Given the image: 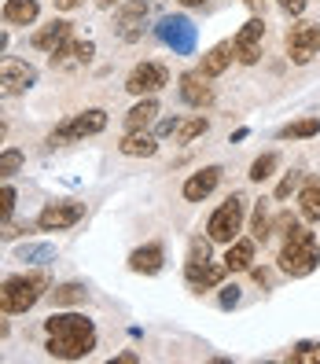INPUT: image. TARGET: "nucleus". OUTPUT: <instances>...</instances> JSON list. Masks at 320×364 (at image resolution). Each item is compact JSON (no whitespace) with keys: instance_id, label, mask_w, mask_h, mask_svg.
Listing matches in <instances>:
<instances>
[{"instance_id":"nucleus-31","label":"nucleus","mask_w":320,"mask_h":364,"mask_svg":"<svg viewBox=\"0 0 320 364\" xmlns=\"http://www.w3.org/2000/svg\"><path fill=\"white\" fill-rule=\"evenodd\" d=\"M250 232H254V240H269V232H272V218H269V206H265V199L254 206V221H250Z\"/></svg>"},{"instance_id":"nucleus-6","label":"nucleus","mask_w":320,"mask_h":364,"mask_svg":"<svg viewBox=\"0 0 320 364\" xmlns=\"http://www.w3.org/2000/svg\"><path fill=\"white\" fill-rule=\"evenodd\" d=\"M33 81H37V70L26 59H0V100L23 96Z\"/></svg>"},{"instance_id":"nucleus-14","label":"nucleus","mask_w":320,"mask_h":364,"mask_svg":"<svg viewBox=\"0 0 320 364\" xmlns=\"http://www.w3.org/2000/svg\"><path fill=\"white\" fill-rule=\"evenodd\" d=\"M162 262H166L162 243H147V247H137V250L129 254V269L140 272V276H155V272H162Z\"/></svg>"},{"instance_id":"nucleus-8","label":"nucleus","mask_w":320,"mask_h":364,"mask_svg":"<svg viewBox=\"0 0 320 364\" xmlns=\"http://www.w3.org/2000/svg\"><path fill=\"white\" fill-rule=\"evenodd\" d=\"M159 37L177 55H191V52H196V26H191L184 15H166L159 23Z\"/></svg>"},{"instance_id":"nucleus-21","label":"nucleus","mask_w":320,"mask_h":364,"mask_svg":"<svg viewBox=\"0 0 320 364\" xmlns=\"http://www.w3.org/2000/svg\"><path fill=\"white\" fill-rule=\"evenodd\" d=\"M37 0H8L4 4V23L8 26H30L37 23Z\"/></svg>"},{"instance_id":"nucleus-27","label":"nucleus","mask_w":320,"mask_h":364,"mask_svg":"<svg viewBox=\"0 0 320 364\" xmlns=\"http://www.w3.org/2000/svg\"><path fill=\"white\" fill-rule=\"evenodd\" d=\"M52 258H55V247L52 243H26V247H18V262L41 265V262H52Z\"/></svg>"},{"instance_id":"nucleus-20","label":"nucleus","mask_w":320,"mask_h":364,"mask_svg":"<svg viewBox=\"0 0 320 364\" xmlns=\"http://www.w3.org/2000/svg\"><path fill=\"white\" fill-rule=\"evenodd\" d=\"M298 210H302L306 221H320V177H306L298 188Z\"/></svg>"},{"instance_id":"nucleus-11","label":"nucleus","mask_w":320,"mask_h":364,"mask_svg":"<svg viewBox=\"0 0 320 364\" xmlns=\"http://www.w3.org/2000/svg\"><path fill=\"white\" fill-rule=\"evenodd\" d=\"M262 41H265V23L262 18H247V26L236 33V41H232V48H236V59L240 63H258L262 55Z\"/></svg>"},{"instance_id":"nucleus-46","label":"nucleus","mask_w":320,"mask_h":364,"mask_svg":"<svg viewBox=\"0 0 320 364\" xmlns=\"http://www.w3.org/2000/svg\"><path fill=\"white\" fill-rule=\"evenodd\" d=\"M4 48H8V37H4V33H0V52H4Z\"/></svg>"},{"instance_id":"nucleus-4","label":"nucleus","mask_w":320,"mask_h":364,"mask_svg":"<svg viewBox=\"0 0 320 364\" xmlns=\"http://www.w3.org/2000/svg\"><path fill=\"white\" fill-rule=\"evenodd\" d=\"M107 129V111H100V107H89V111H81L78 118L63 122L59 129L48 133V147H63V144H78L85 136H96Z\"/></svg>"},{"instance_id":"nucleus-13","label":"nucleus","mask_w":320,"mask_h":364,"mask_svg":"<svg viewBox=\"0 0 320 364\" xmlns=\"http://www.w3.org/2000/svg\"><path fill=\"white\" fill-rule=\"evenodd\" d=\"M218 184H221V166H206V169H199V173H191L184 181V199L188 203H203Z\"/></svg>"},{"instance_id":"nucleus-35","label":"nucleus","mask_w":320,"mask_h":364,"mask_svg":"<svg viewBox=\"0 0 320 364\" xmlns=\"http://www.w3.org/2000/svg\"><path fill=\"white\" fill-rule=\"evenodd\" d=\"M188 262H210V243H206V240H196V243H191Z\"/></svg>"},{"instance_id":"nucleus-34","label":"nucleus","mask_w":320,"mask_h":364,"mask_svg":"<svg viewBox=\"0 0 320 364\" xmlns=\"http://www.w3.org/2000/svg\"><path fill=\"white\" fill-rule=\"evenodd\" d=\"M298 188H302V173H287L280 184H276V199H291V191H298Z\"/></svg>"},{"instance_id":"nucleus-40","label":"nucleus","mask_w":320,"mask_h":364,"mask_svg":"<svg viewBox=\"0 0 320 364\" xmlns=\"http://www.w3.org/2000/svg\"><path fill=\"white\" fill-rule=\"evenodd\" d=\"M18 235H23V228H18V225H11V228H4V232H0V240H18Z\"/></svg>"},{"instance_id":"nucleus-29","label":"nucleus","mask_w":320,"mask_h":364,"mask_svg":"<svg viewBox=\"0 0 320 364\" xmlns=\"http://www.w3.org/2000/svg\"><path fill=\"white\" fill-rule=\"evenodd\" d=\"M276 166H280V155H276V151H265L262 159H254V166H250V181H254V184L269 181Z\"/></svg>"},{"instance_id":"nucleus-37","label":"nucleus","mask_w":320,"mask_h":364,"mask_svg":"<svg viewBox=\"0 0 320 364\" xmlns=\"http://www.w3.org/2000/svg\"><path fill=\"white\" fill-rule=\"evenodd\" d=\"M280 8H284L287 15H302V11H306V0H280Z\"/></svg>"},{"instance_id":"nucleus-15","label":"nucleus","mask_w":320,"mask_h":364,"mask_svg":"<svg viewBox=\"0 0 320 364\" xmlns=\"http://www.w3.org/2000/svg\"><path fill=\"white\" fill-rule=\"evenodd\" d=\"M225 265H213V262H188L184 276H188V284L196 287V291H206V287H218L225 280Z\"/></svg>"},{"instance_id":"nucleus-45","label":"nucleus","mask_w":320,"mask_h":364,"mask_svg":"<svg viewBox=\"0 0 320 364\" xmlns=\"http://www.w3.org/2000/svg\"><path fill=\"white\" fill-rule=\"evenodd\" d=\"M184 8H196V4H206V0H181Z\"/></svg>"},{"instance_id":"nucleus-26","label":"nucleus","mask_w":320,"mask_h":364,"mask_svg":"<svg viewBox=\"0 0 320 364\" xmlns=\"http://www.w3.org/2000/svg\"><path fill=\"white\" fill-rule=\"evenodd\" d=\"M85 298H89L85 284H63V287L52 291V302L55 306H78V302H85Z\"/></svg>"},{"instance_id":"nucleus-33","label":"nucleus","mask_w":320,"mask_h":364,"mask_svg":"<svg viewBox=\"0 0 320 364\" xmlns=\"http://www.w3.org/2000/svg\"><path fill=\"white\" fill-rule=\"evenodd\" d=\"M15 188H8V184H0V221H8L11 213H15Z\"/></svg>"},{"instance_id":"nucleus-30","label":"nucleus","mask_w":320,"mask_h":364,"mask_svg":"<svg viewBox=\"0 0 320 364\" xmlns=\"http://www.w3.org/2000/svg\"><path fill=\"white\" fill-rule=\"evenodd\" d=\"M206 129H210V122H206V118L199 114V118H188V122H181L174 136H177V144H191L196 136H203Z\"/></svg>"},{"instance_id":"nucleus-43","label":"nucleus","mask_w":320,"mask_h":364,"mask_svg":"<svg viewBox=\"0 0 320 364\" xmlns=\"http://www.w3.org/2000/svg\"><path fill=\"white\" fill-rule=\"evenodd\" d=\"M100 8H114V4H122V0H96Z\"/></svg>"},{"instance_id":"nucleus-22","label":"nucleus","mask_w":320,"mask_h":364,"mask_svg":"<svg viewBox=\"0 0 320 364\" xmlns=\"http://www.w3.org/2000/svg\"><path fill=\"white\" fill-rule=\"evenodd\" d=\"M254 262V240H232L228 254H225V269L228 272H243Z\"/></svg>"},{"instance_id":"nucleus-3","label":"nucleus","mask_w":320,"mask_h":364,"mask_svg":"<svg viewBox=\"0 0 320 364\" xmlns=\"http://www.w3.org/2000/svg\"><path fill=\"white\" fill-rule=\"evenodd\" d=\"M320 265V247H316V235L309 228H291L287 232V243L280 250V269L287 276H309Z\"/></svg>"},{"instance_id":"nucleus-17","label":"nucleus","mask_w":320,"mask_h":364,"mask_svg":"<svg viewBox=\"0 0 320 364\" xmlns=\"http://www.w3.org/2000/svg\"><path fill=\"white\" fill-rule=\"evenodd\" d=\"M118 151H122V155H129V159H151V155L159 151V136H151L147 129H133V133H125V136H122Z\"/></svg>"},{"instance_id":"nucleus-19","label":"nucleus","mask_w":320,"mask_h":364,"mask_svg":"<svg viewBox=\"0 0 320 364\" xmlns=\"http://www.w3.org/2000/svg\"><path fill=\"white\" fill-rule=\"evenodd\" d=\"M232 55H236L232 41H221V45H213V48L203 55L199 74H203V77H218V74H225V70H228V63H232Z\"/></svg>"},{"instance_id":"nucleus-5","label":"nucleus","mask_w":320,"mask_h":364,"mask_svg":"<svg viewBox=\"0 0 320 364\" xmlns=\"http://www.w3.org/2000/svg\"><path fill=\"white\" fill-rule=\"evenodd\" d=\"M243 196H240V191H236V196H228L218 210H213V218L206 221V232H210V240L213 243H232V240H236V235H240V228H243Z\"/></svg>"},{"instance_id":"nucleus-18","label":"nucleus","mask_w":320,"mask_h":364,"mask_svg":"<svg viewBox=\"0 0 320 364\" xmlns=\"http://www.w3.org/2000/svg\"><path fill=\"white\" fill-rule=\"evenodd\" d=\"M181 100L188 103V107H210L213 103V89L206 85V77L203 74H184L181 77Z\"/></svg>"},{"instance_id":"nucleus-39","label":"nucleus","mask_w":320,"mask_h":364,"mask_svg":"<svg viewBox=\"0 0 320 364\" xmlns=\"http://www.w3.org/2000/svg\"><path fill=\"white\" fill-rule=\"evenodd\" d=\"M81 4H85V0H55L59 11H74V8H81Z\"/></svg>"},{"instance_id":"nucleus-47","label":"nucleus","mask_w":320,"mask_h":364,"mask_svg":"<svg viewBox=\"0 0 320 364\" xmlns=\"http://www.w3.org/2000/svg\"><path fill=\"white\" fill-rule=\"evenodd\" d=\"M8 335V324H0V338H4Z\"/></svg>"},{"instance_id":"nucleus-44","label":"nucleus","mask_w":320,"mask_h":364,"mask_svg":"<svg viewBox=\"0 0 320 364\" xmlns=\"http://www.w3.org/2000/svg\"><path fill=\"white\" fill-rule=\"evenodd\" d=\"M4 136H8V122L0 118V144H4Z\"/></svg>"},{"instance_id":"nucleus-32","label":"nucleus","mask_w":320,"mask_h":364,"mask_svg":"<svg viewBox=\"0 0 320 364\" xmlns=\"http://www.w3.org/2000/svg\"><path fill=\"white\" fill-rule=\"evenodd\" d=\"M291 364H320V342H302V346H294Z\"/></svg>"},{"instance_id":"nucleus-38","label":"nucleus","mask_w":320,"mask_h":364,"mask_svg":"<svg viewBox=\"0 0 320 364\" xmlns=\"http://www.w3.org/2000/svg\"><path fill=\"white\" fill-rule=\"evenodd\" d=\"M177 125H181L177 118H166V122L159 125V133H155V136H174V133H177Z\"/></svg>"},{"instance_id":"nucleus-28","label":"nucleus","mask_w":320,"mask_h":364,"mask_svg":"<svg viewBox=\"0 0 320 364\" xmlns=\"http://www.w3.org/2000/svg\"><path fill=\"white\" fill-rule=\"evenodd\" d=\"M23 162H26V155L18 151V147H4V151H0V181L15 177L18 169H23Z\"/></svg>"},{"instance_id":"nucleus-42","label":"nucleus","mask_w":320,"mask_h":364,"mask_svg":"<svg viewBox=\"0 0 320 364\" xmlns=\"http://www.w3.org/2000/svg\"><path fill=\"white\" fill-rule=\"evenodd\" d=\"M118 364H137V353H118Z\"/></svg>"},{"instance_id":"nucleus-23","label":"nucleus","mask_w":320,"mask_h":364,"mask_svg":"<svg viewBox=\"0 0 320 364\" xmlns=\"http://www.w3.org/2000/svg\"><path fill=\"white\" fill-rule=\"evenodd\" d=\"M159 118V103H155V96H144L137 107H133V111L129 114H125V129H147V125H151Z\"/></svg>"},{"instance_id":"nucleus-16","label":"nucleus","mask_w":320,"mask_h":364,"mask_svg":"<svg viewBox=\"0 0 320 364\" xmlns=\"http://www.w3.org/2000/svg\"><path fill=\"white\" fill-rule=\"evenodd\" d=\"M92 52H96L92 41H74V37H70L59 52H52V67H59V70L78 67V63H89V59H92Z\"/></svg>"},{"instance_id":"nucleus-12","label":"nucleus","mask_w":320,"mask_h":364,"mask_svg":"<svg viewBox=\"0 0 320 364\" xmlns=\"http://www.w3.org/2000/svg\"><path fill=\"white\" fill-rule=\"evenodd\" d=\"M74 37V23H67V18H55V23H48V26H41L37 33H33V41L30 45L37 48V52H59L67 41Z\"/></svg>"},{"instance_id":"nucleus-2","label":"nucleus","mask_w":320,"mask_h":364,"mask_svg":"<svg viewBox=\"0 0 320 364\" xmlns=\"http://www.w3.org/2000/svg\"><path fill=\"white\" fill-rule=\"evenodd\" d=\"M48 291V276L45 272H30V276H11V280L0 284V309L18 316L30 313Z\"/></svg>"},{"instance_id":"nucleus-10","label":"nucleus","mask_w":320,"mask_h":364,"mask_svg":"<svg viewBox=\"0 0 320 364\" xmlns=\"http://www.w3.org/2000/svg\"><path fill=\"white\" fill-rule=\"evenodd\" d=\"M169 85V70L162 67V63H140V67L129 74V81H125V89H129L133 96H151L159 89H166Z\"/></svg>"},{"instance_id":"nucleus-25","label":"nucleus","mask_w":320,"mask_h":364,"mask_svg":"<svg viewBox=\"0 0 320 364\" xmlns=\"http://www.w3.org/2000/svg\"><path fill=\"white\" fill-rule=\"evenodd\" d=\"M316 133H320V118H298V122L280 129L284 140H306V136H316Z\"/></svg>"},{"instance_id":"nucleus-36","label":"nucleus","mask_w":320,"mask_h":364,"mask_svg":"<svg viewBox=\"0 0 320 364\" xmlns=\"http://www.w3.org/2000/svg\"><path fill=\"white\" fill-rule=\"evenodd\" d=\"M232 306H240V287H236V284L221 287V309H232Z\"/></svg>"},{"instance_id":"nucleus-24","label":"nucleus","mask_w":320,"mask_h":364,"mask_svg":"<svg viewBox=\"0 0 320 364\" xmlns=\"http://www.w3.org/2000/svg\"><path fill=\"white\" fill-rule=\"evenodd\" d=\"M147 8H151V4H147V0H133V4H125V8H122L118 23L125 26V30H122V37H125V41H137V37H140L137 23H140V18L147 15Z\"/></svg>"},{"instance_id":"nucleus-41","label":"nucleus","mask_w":320,"mask_h":364,"mask_svg":"<svg viewBox=\"0 0 320 364\" xmlns=\"http://www.w3.org/2000/svg\"><path fill=\"white\" fill-rule=\"evenodd\" d=\"M250 272H254V280H258V284H269V280H272L269 269H250Z\"/></svg>"},{"instance_id":"nucleus-7","label":"nucleus","mask_w":320,"mask_h":364,"mask_svg":"<svg viewBox=\"0 0 320 364\" xmlns=\"http://www.w3.org/2000/svg\"><path fill=\"white\" fill-rule=\"evenodd\" d=\"M316 52H320V26L316 23H298V26L287 30V55H291V63L306 67Z\"/></svg>"},{"instance_id":"nucleus-9","label":"nucleus","mask_w":320,"mask_h":364,"mask_svg":"<svg viewBox=\"0 0 320 364\" xmlns=\"http://www.w3.org/2000/svg\"><path fill=\"white\" fill-rule=\"evenodd\" d=\"M85 218V203H48L45 210L37 213V228L41 232H63V228H70Z\"/></svg>"},{"instance_id":"nucleus-1","label":"nucleus","mask_w":320,"mask_h":364,"mask_svg":"<svg viewBox=\"0 0 320 364\" xmlns=\"http://www.w3.org/2000/svg\"><path fill=\"white\" fill-rule=\"evenodd\" d=\"M45 350L55 360H81L96 350V324L81 313H52L45 320Z\"/></svg>"},{"instance_id":"nucleus-48","label":"nucleus","mask_w":320,"mask_h":364,"mask_svg":"<svg viewBox=\"0 0 320 364\" xmlns=\"http://www.w3.org/2000/svg\"><path fill=\"white\" fill-rule=\"evenodd\" d=\"M247 4H258V0H247Z\"/></svg>"}]
</instances>
